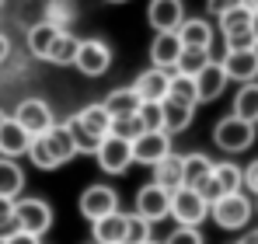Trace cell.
Masks as SVG:
<instances>
[{
    "mask_svg": "<svg viewBox=\"0 0 258 244\" xmlns=\"http://www.w3.org/2000/svg\"><path fill=\"white\" fill-rule=\"evenodd\" d=\"M251 213H255V203H251L244 192H227V196H220V199L210 206L213 223L223 227V230H241V227H248Z\"/></svg>",
    "mask_w": 258,
    "mask_h": 244,
    "instance_id": "cell-1",
    "label": "cell"
},
{
    "mask_svg": "<svg viewBox=\"0 0 258 244\" xmlns=\"http://www.w3.org/2000/svg\"><path fill=\"white\" fill-rule=\"evenodd\" d=\"M213 143L223 150V154H241L255 143V122L237 119L234 112L223 115V119L213 126Z\"/></svg>",
    "mask_w": 258,
    "mask_h": 244,
    "instance_id": "cell-2",
    "label": "cell"
},
{
    "mask_svg": "<svg viewBox=\"0 0 258 244\" xmlns=\"http://www.w3.org/2000/svg\"><path fill=\"white\" fill-rule=\"evenodd\" d=\"M171 216L181 223V227H199V223L210 216V203H206L196 189L181 185V189L171 192Z\"/></svg>",
    "mask_w": 258,
    "mask_h": 244,
    "instance_id": "cell-3",
    "label": "cell"
},
{
    "mask_svg": "<svg viewBox=\"0 0 258 244\" xmlns=\"http://www.w3.org/2000/svg\"><path fill=\"white\" fill-rule=\"evenodd\" d=\"M74 67H77L84 77H101V74H108V67H112V49H108L101 39H84V42H77Z\"/></svg>",
    "mask_w": 258,
    "mask_h": 244,
    "instance_id": "cell-4",
    "label": "cell"
},
{
    "mask_svg": "<svg viewBox=\"0 0 258 244\" xmlns=\"http://www.w3.org/2000/svg\"><path fill=\"white\" fill-rule=\"evenodd\" d=\"M94 157H98V164H101L105 174H122L129 164H133V143L122 140V136H112V133H108V136L98 143Z\"/></svg>",
    "mask_w": 258,
    "mask_h": 244,
    "instance_id": "cell-5",
    "label": "cell"
},
{
    "mask_svg": "<svg viewBox=\"0 0 258 244\" xmlns=\"http://www.w3.org/2000/svg\"><path fill=\"white\" fill-rule=\"evenodd\" d=\"M14 220H18L21 230L42 237L45 230L52 227V209H49V203H42V199H18V203H14Z\"/></svg>",
    "mask_w": 258,
    "mask_h": 244,
    "instance_id": "cell-6",
    "label": "cell"
},
{
    "mask_svg": "<svg viewBox=\"0 0 258 244\" xmlns=\"http://www.w3.org/2000/svg\"><path fill=\"white\" fill-rule=\"evenodd\" d=\"M164 154H171V136L164 129H143L133 140V164H157Z\"/></svg>",
    "mask_w": 258,
    "mask_h": 244,
    "instance_id": "cell-7",
    "label": "cell"
},
{
    "mask_svg": "<svg viewBox=\"0 0 258 244\" xmlns=\"http://www.w3.org/2000/svg\"><path fill=\"white\" fill-rule=\"evenodd\" d=\"M220 63H223L227 81H237V84L258 81V45H251V49H227V56Z\"/></svg>",
    "mask_w": 258,
    "mask_h": 244,
    "instance_id": "cell-8",
    "label": "cell"
},
{
    "mask_svg": "<svg viewBox=\"0 0 258 244\" xmlns=\"http://www.w3.org/2000/svg\"><path fill=\"white\" fill-rule=\"evenodd\" d=\"M136 213H140L143 220H150V223L171 216V192L161 189V185H154V181L143 185V189L136 192Z\"/></svg>",
    "mask_w": 258,
    "mask_h": 244,
    "instance_id": "cell-9",
    "label": "cell"
},
{
    "mask_svg": "<svg viewBox=\"0 0 258 244\" xmlns=\"http://www.w3.org/2000/svg\"><path fill=\"white\" fill-rule=\"evenodd\" d=\"M11 119L18 122V126H25V129H28L32 136L45 133V129H49V126L56 122V119H52V108L45 105L42 98H25V101H21V105L14 108V115H11Z\"/></svg>",
    "mask_w": 258,
    "mask_h": 244,
    "instance_id": "cell-10",
    "label": "cell"
},
{
    "mask_svg": "<svg viewBox=\"0 0 258 244\" xmlns=\"http://www.w3.org/2000/svg\"><path fill=\"white\" fill-rule=\"evenodd\" d=\"M39 140H42L45 154L52 157L56 167L77 157V147H74V136H70V126H67V122H63V126H56V122H52L45 133H39Z\"/></svg>",
    "mask_w": 258,
    "mask_h": 244,
    "instance_id": "cell-11",
    "label": "cell"
},
{
    "mask_svg": "<svg viewBox=\"0 0 258 244\" xmlns=\"http://www.w3.org/2000/svg\"><path fill=\"white\" fill-rule=\"evenodd\" d=\"M115 209H119V196L108 185H87L84 192H81V213H84L87 220H98V216L115 213Z\"/></svg>",
    "mask_w": 258,
    "mask_h": 244,
    "instance_id": "cell-12",
    "label": "cell"
},
{
    "mask_svg": "<svg viewBox=\"0 0 258 244\" xmlns=\"http://www.w3.org/2000/svg\"><path fill=\"white\" fill-rule=\"evenodd\" d=\"M147 21H150L154 32H174L185 21V4L181 0H150Z\"/></svg>",
    "mask_w": 258,
    "mask_h": 244,
    "instance_id": "cell-13",
    "label": "cell"
},
{
    "mask_svg": "<svg viewBox=\"0 0 258 244\" xmlns=\"http://www.w3.org/2000/svg\"><path fill=\"white\" fill-rule=\"evenodd\" d=\"M168 87H171V70H161V67L143 70L136 77V84H133V91L140 94V101H164Z\"/></svg>",
    "mask_w": 258,
    "mask_h": 244,
    "instance_id": "cell-14",
    "label": "cell"
},
{
    "mask_svg": "<svg viewBox=\"0 0 258 244\" xmlns=\"http://www.w3.org/2000/svg\"><path fill=\"white\" fill-rule=\"evenodd\" d=\"M196 94H199V101H216L220 94H223V87H227V74H223V63H216L210 59L196 77Z\"/></svg>",
    "mask_w": 258,
    "mask_h": 244,
    "instance_id": "cell-15",
    "label": "cell"
},
{
    "mask_svg": "<svg viewBox=\"0 0 258 244\" xmlns=\"http://www.w3.org/2000/svg\"><path fill=\"white\" fill-rule=\"evenodd\" d=\"M28 143H32V133L25 126H18L11 115L0 122V157H21L28 154Z\"/></svg>",
    "mask_w": 258,
    "mask_h": 244,
    "instance_id": "cell-16",
    "label": "cell"
},
{
    "mask_svg": "<svg viewBox=\"0 0 258 244\" xmlns=\"http://www.w3.org/2000/svg\"><path fill=\"white\" fill-rule=\"evenodd\" d=\"M178 56H181V39H178V32H157V39L150 45V63L161 67V70H174Z\"/></svg>",
    "mask_w": 258,
    "mask_h": 244,
    "instance_id": "cell-17",
    "label": "cell"
},
{
    "mask_svg": "<svg viewBox=\"0 0 258 244\" xmlns=\"http://www.w3.org/2000/svg\"><path fill=\"white\" fill-rule=\"evenodd\" d=\"M154 167V185H161V189H168V192H174V189H181L185 185V174H181V157L178 154H164L157 164H150Z\"/></svg>",
    "mask_w": 258,
    "mask_h": 244,
    "instance_id": "cell-18",
    "label": "cell"
},
{
    "mask_svg": "<svg viewBox=\"0 0 258 244\" xmlns=\"http://www.w3.org/2000/svg\"><path fill=\"white\" fill-rule=\"evenodd\" d=\"M174 32H178L181 45H196V49H210L213 45V25L203 21V18H185Z\"/></svg>",
    "mask_w": 258,
    "mask_h": 244,
    "instance_id": "cell-19",
    "label": "cell"
},
{
    "mask_svg": "<svg viewBox=\"0 0 258 244\" xmlns=\"http://www.w3.org/2000/svg\"><path fill=\"white\" fill-rule=\"evenodd\" d=\"M94 223V244H122V234H126V216L115 209V213H105Z\"/></svg>",
    "mask_w": 258,
    "mask_h": 244,
    "instance_id": "cell-20",
    "label": "cell"
},
{
    "mask_svg": "<svg viewBox=\"0 0 258 244\" xmlns=\"http://www.w3.org/2000/svg\"><path fill=\"white\" fill-rule=\"evenodd\" d=\"M161 112H164V133L174 136V133H181V129H188V122H192V105H181V101H174V98H164L161 101Z\"/></svg>",
    "mask_w": 258,
    "mask_h": 244,
    "instance_id": "cell-21",
    "label": "cell"
},
{
    "mask_svg": "<svg viewBox=\"0 0 258 244\" xmlns=\"http://www.w3.org/2000/svg\"><path fill=\"white\" fill-rule=\"evenodd\" d=\"M21 189H25V171L18 167L14 157H0V196L18 199Z\"/></svg>",
    "mask_w": 258,
    "mask_h": 244,
    "instance_id": "cell-22",
    "label": "cell"
},
{
    "mask_svg": "<svg viewBox=\"0 0 258 244\" xmlns=\"http://www.w3.org/2000/svg\"><path fill=\"white\" fill-rule=\"evenodd\" d=\"M77 42L81 39H74L67 28L52 39V45H49V52H45V59L49 63H56V67H74V56H77Z\"/></svg>",
    "mask_w": 258,
    "mask_h": 244,
    "instance_id": "cell-23",
    "label": "cell"
},
{
    "mask_svg": "<svg viewBox=\"0 0 258 244\" xmlns=\"http://www.w3.org/2000/svg\"><path fill=\"white\" fill-rule=\"evenodd\" d=\"M181 174H185V185L196 189L199 181H206V178L213 174V161H210L206 154H185V157H181Z\"/></svg>",
    "mask_w": 258,
    "mask_h": 244,
    "instance_id": "cell-24",
    "label": "cell"
},
{
    "mask_svg": "<svg viewBox=\"0 0 258 244\" xmlns=\"http://www.w3.org/2000/svg\"><path fill=\"white\" fill-rule=\"evenodd\" d=\"M234 115L248 119V122H258V81L241 84V91L234 94Z\"/></svg>",
    "mask_w": 258,
    "mask_h": 244,
    "instance_id": "cell-25",
    "label": "cell"
},
{
    "mask_svg": "<svg viewBox=\"0 0 258 244\" xmlns=\"http://www.w3.org/2000/svg\"><path fill=\"white\" fill-rule=\"evenodd\" d=\"M213 56H210V49H196V45H181V56H178V63H174V70L178 74H185V77H196L206 63H210Z\"/></svg>",
    "mask_w": 258,
    "mask_h": 244,
    "instance_id": "cell-26",
    "label": "cell"
},
{
    "mask_svg": "<svg viewBox=\"0 0 258 244\" xmlns=\"http://www.w3.org/2000/svg\"><path fill=\"white\" fill-rule=\"evenodd\" d=\"M213 181L220 185L223 196H227V192H241V189H244V171H241L237 164H230V161L213 164Z\"/></svg>",
    "mask_w": 258,
    "mask_h": 244,
    "instance_id": "cell-27",
    "label": "cell"
},
{
    "mask_svg": "<svg viewBox=\"0 0 258 244\" xmlns=\"http://www.w3.org/2000/svg\"><path fill=\"white\" fill-rule=\"evenodd\" d=\"M59 32H63V28H56V25H49V21H39V25H32V32H28V49H32V56L45 59L49 45H52V39H56Z\"/></svg>",
    "mask_w": 258,
    "mask_h": 244,
    "instance_id": "cell-28",
    "label": "cell"
},
{
    "mask_svg": "<svg viewBox=\"0 0 258 244\" xmlns=\"http://www.w3.org/2000/svg\"><path fill=\"white\" fill-rule=\"evenodd\" d=\"M101 105H105L108 115H126V112H136V108H140V94H136L133 87H119V91H112Z\"/></svg>",
    "mask_w": 258,
    "mask_h": 244,
    "instance_id": "cell-29",
    "label": "cell"
},
{
    "mask_svg": "<svg viewBox=\"0 0 258 244\" xmlns=\"http://www.w3.org/2000/svg\"><path fill=\"white\" fill-rule=\"evenodd\" d=\"M74 119L81 122L84 129L98 133V136H108V126H112V115L105 112V105H87V108H81Z\"/></svg>",
    "mask_w": 258,
    "mask_h": 244,
    "instance_id": "cell-30",
    "label": "cell"
},
{
    "mask_svg": "<svg viewBox=\"0 0 258 244\" xmlns=\"http://www.w3.org/2000/svg\"><path fill=\"white\" fill-rule=\"evenodd\" d=\"M168 98H174V101H181V105H192V108H196V105H199V94H196V81L174 70V74H171V87H168Z\"/></svg>",
    "mask_w": 258,
    "mask_h": 244,
    "instance_id": "cell-31",
    "label": "cell"
},
{
    "mask_svg": "<svg viewBox=\"0 0 258 244\" xmlns=\"http://www.w3.org/2000/svg\"><path fill=\"white\" fill-rule=\"evenodd\" d=\"M77 18V7H74V0H49L45 4V18L49 25H56V28H70V21Z\"/></svg>",
    "mask_w": 258,
    "mask_h": 244,
    "instance_id": "cell-32",
    "label": "cell"
},
{
    "mask_svg": "<svg viewBox=\"0 0 258 244\" xmlns=\"http://www.w3.org/2000/svg\"><path fill=\"white\" fill-rule=\"evenodd\" d=\"M108 133L112 136H122V140H136L140 133H143V122H140V115L136 112H126V115H112V126H108Z\"/></svg>",
    "mask_w": 258,
    "mask_h": 244,
    "instance_id": "cell-33",
    "label": "cell"
},
{
    "mask_svg": "<svg viewBox=\"0 0 258 244\" xmlns=\"http://www.w3.org/2000/svg\"><path fill=\"white\" fill-rule=\"evenodd\" d=\"M70 126V136H74V147H77V154H94L98 150V143L105 140V136H98V133H91V129H84L77 119L67 122Z\"/></svg>",
    "mask_w": 258,
    "mask_h": 244,
    "instance_id": "cell-34",
    "label": "cell"
},
{
    "mask_svg": "<svg viewBox=\"0 0 258 244\" xmlns=\"http://www.w3.org/2000/svg\"><path fill=\"white\" fill-rule=\"evenodd\" d=\"M251 11L255 7H248V4H241V7H230V11H223L216 21H220V32H234V28H248L251 25Z\"/></svg>",
    "mask_w": 258,
    "mask_h": 244,
    "instance_id": "cell-35",
    "label": "cell"
},
{
    "mask_svg": "<svg viewBox=\"0 0 258 244\" xmlns=\"http://www.w3.org/2000/svg\"><path fill=\"white\" fill-rule=\"evenodd\" d=\"M150 241V220H143L140 213L126 216V234H122V244H143Z\"/></svg>",
    "mask_w": 258,
    "mask_h": 244,
    "instance_id": "cell-36",
    "label": "cell"
},
{
    "mask_svg": "<svg viewBox=\"0 0 258 244\" xmlns=\"http://www.w3.org/2000/svg\"><path fill=\"white\" fill-rule=\"evenodd\" d=\"M136 115L143 122V129H161L164 126V112H161V101H140Z\"/></svg>",
    "mask_w": 258,
    "mask_h": 244,
    "instance_id": "cell-37",
    "label": "cell"
},
{
    "mask_svg": "<svg viewBox=\"0 0 258 244\" xmlns=\"http://www.w3.org/2000/svg\"><path fill=\"white\" fill-rule=\"evenodd\" d=\"M223 42H227V49H251V45H258L255 35H251V25H248V28H234V32H223Z\"/></svg>",
    "mask_w": 258,
    "mask_h": 244,
    "instance_id": "cell-38",
    "label": "cell"
},
{
    "mask_svg": "<svg viewBox=\"0 0 258 244\" xmlns=\"http://www.w3.org/2000/svg\"><path fill=\"white\" fill-rule=\"evenodd\" d=\"M164 244H203V234H199L196 227H181V223H178V230H171Z\"/></svg>",
    "mask_w": 258,
    "mask_h": 244,
    "instance_id": "cell-39",
    "label": "cell"
},
{
    "mask_svg": "<svg viewBox=\"0 0 258 244\" xmlns=\"http://www.w3.org/2000/svg\"><path fill=\"white\" fill-rule=\"evenodd\" d=\"M241 171H244V189L258 196V161H251L248 167H241Z\"/></svg>",
    "mask_w": 258,
    "mask_h": 244,
    "instance_id": "cell-40",
    "label": "cell"
},
{
    "mask_svg": "<svg viewBox=\"0 0 258 244\" xmlns=\"http://www.w3.org/2000/svg\"><path fill=\"white\" fill-rule=\"evenodd\" d=\"M244 0H206V7H210V14L213 18H220L223 11H230V7H241Z\"/></svg>",
    "mask_w": 258,
    "mask_h": 244,
    "instance_id": "cell-41",
    "label": "cell"
},
{
    "mask_svg": "<svg viewBox=\"0 0 258 244\" xmlns=\"http://www.w3.org/2000/svg\"><path fill=\"white\" fill-rule=\"evenodd\" d=\"M18 230H21V227H18V220H14V213L0 220V241H7V237H11V234H18Z\"/></svg>",
    "mask_w": 258,
    "mask_h": 244,
    "instance_id": "cell-42",
    "label": "cell"
},
{
    "mask_svg": "<svg viewBox=\"0 0 258 244\" xmlns=\"http://www.w3.org/2000/svg\"><path fill=\"white\" fill-rule=\"evenodd\" d=\"M0 244H39V237L28 234V230H18V234H11L7 241H0Z\"/></svg>",
    "mask_w": 258,
    "mask_h": 244,
    "instance_id": "cell-43",
    "label": "cell"
},
{
    "mask_svg": "<svg viewBox=\"0 0 258 244\" xmlns=\"http://www.w3.org/2000/svg\"><path fill=\"white\" fill-rule=\"evenodd\" d=\"M11 213H14V199L0 196V220H4V216H11Z\"/></svg>",
    "mask_w": 258,
    "mask_h": 244,
    "instance_id": "cell-44",
    "label": "cell"
},
{
    "mask_svg": "<svg viewBox=\"0 0 258 244\" xmlns=\"http://www.w3.org/2000/svg\"><path fill=\"white\" fill-rule=\"evenodd\" d=\"M7 56H11V39H7V35L0 32V63H4Z\"/></svg>",
    "mask_w": 258,
    "mask_h": 244,
    "instance_id": "cell-45",
    "label": "cell"
},
{
    "mask_svg": "<svg viewBox=\"0 0 258 244\" xmlns=\"http://www.w3.org/2000/svg\"><path fill=\"white\" fill-rule=\"evenodd\" d=\"M241 244H258V230H248V234L241 237Z\"/></svg>",
    "mask_w": 258,
    "mask_h": 244,
    "instance_id": "cell-46",
    "label": "cell"
},
{
    "mask_svg": "<svg viewBox=\"0 0 258 244\" xmlns=\"http://www.w3.org/2000/svg\"><path fill=\"white\" fill-rule=\"evenodd\" d=\"M251 35H255V42H258V7L251 11Z\"/></svg>",
    "mask_w": 258,
    "mask_h": 244,
    "instance_id": "cell-47",
    "label": "cell"
},
{
    "mask_svg": "<svg viewBox=\"0 0 258 244\" xmlns=\"http://www.w3.org/2000/svg\"><path fill=\"white\" fill-rule=\"evenodd\" d=\"M244 4H248V7H258V0H244Z\"/></svg>",
    "mask_w": 258,
    "mask_h": 244,
    "instance_id": "cell-48",
    "label": "cell"
},
{
    "mask_svg": "<svg viewBox=\"0 0 258 244\" xmlns=\"http://www.w3.org/2000/svg\"><path fill=\"white\" fill-rule=\"evenodd\" d=\"M105 4H126V0H105Z\"/></svg>",
    "mask_w": 258,
    "mask_h": 244,
    "instance_id": "cell-49",
    "label": "cell"
},
{
    "mask_svg": "<svg viewBox=\"0 0 258 244\" xmlns=\"http://www.w3.org/2000/svg\"><path fill=\"white\" fill-rule=\"evenodd\" d=\"M143 244H157V241H154V237H150V241H143Z\"/></svg>",
    "mask_w": 258,
    "mask_h": 244,
    "instance_id": "cell-50",
    "label": "cell"
},
{
    "mask_svg": "<svg viewBox=\"0 0 258 244\" xmlns=\"http://www.w3.org/2000/svg\"><path fill=\"white\" fill-rule=\"evenodd\" d=\"M4 119H7V115H4V112H0V122H4Z\"/></svg>",
    "mask_w": 258,
    "mask_h": 244,
    "instance_id": "cell-51",
    "label": "cell"
},
{
    "mask_svg": "<svg viewBox=\"0 0 258 244\" xmlns=\"http://www.w3.org/2000/svg\"><path fill=\"white\" fill-rule=\"evenodd\" d=\"M0 11H4V0H0Z\"/></svg>",
    "mask_w": 258,
    "mask_h": 244,
    "instance_id": "cell-52",
    "label": "cell"
},
{
    "mask_svg": "<svg viewBox=\"0 0 258 244\" xmlns=\"http://www.w3.org/2000/svg\"><path fill=\"white\" fill-rule=\"evenodd\" d=\"M255 199H258V196H255ZM255 209H258V203H255Z\"/></svg>",
    "mask_w": 258,
    "mask_h": 244,
    "instance_id": "cell-53",
    "label": "cell"
}]
</instances>
